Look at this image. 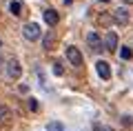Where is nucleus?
I'll use <instances>...</instances> for the list:
<instances>
[{
    "label": "nucleus",
    "instance_id": "6ab92c4d",
    "mask_svg": "<svg viewBox=\"0 0 133 131\" xmlns=\"http://www.w3.org/2000/svg\"><path fill=\"white\" fill-rule=\"evenodd\" d=\"M64 2H66V5H69V2H71V0H64Z\"/></svg>",
    "mask_w": 133,
    "mask_h": 131
},
{
    "label": "nucleus",
    "instance_id": "7ed1b4c3",
    "mask_svg": "<svg viewBox=\"0 0 133 131\" xmlns=\"http://www.w3.org/2000/svg\"><path fill=\"white\" fill-rule=\"evenodd\" d=\"M113 22L115 24H129V9L127 7H120V9H115L113 11Z\"/></svg>",
    "mask_w": 133,
    "mask_h": 131
},
{
    "label": "nucleus",
    "instance_id": "9b49d317",
    "mask_svg": "<svg viewBox=\"0 0 133 131\" xmlns=\"http://www.w3.org/2000/svg\"><path fill=\"white\" fill-rule=\"evenodd\" d=\"M53 45H56V36H53V33H47V36H44V49H53Z\"/></svg>",
    "mask_w": 133,
    "mask_h": 131
},
{
    "label": "nucleus",
    "instance_id": "a211bd4d",
    "mask_svg": "<svg viewBox=\"0 0 133 131\" xmlns=\"http://www.w3.org/2000/svg\"><path fill=\"white\" fill-rule=\"evenodd\" d=\"M124 2H127V5H133V0H124Z\"/></svg>",
    "mask_w": 133,
    "mask_h": 131
},
{
    "label": "nucleus",
    "instance_id": "423d86ee",
    "mask_svg": "<svg viewBox=\"0 0 133 131\" xmlns=\"http://www.w3.org/2000/svg\"><path fill=\"white\" fill-rule=\"evenodd\" d=\"M87 42H89L91 51H100V49H102V40H100V36L95 31H91L89 36H87Z\"/></svg>",
    "mask_w": 133,
    "mask_h": 131
},
{
    "label": "nucleus",
    "instance_id": "39448f33",
    "mask_svg": "<svg viewBox=\"0 0 133 131\" xmlns=\"http://www.w3.org/2000/svg\"><path fill=\"white\" fill-rule=\"evenodd\" d=\"M7 73H9V78L18 80L20 76H22V67H20V62L18 60H9V62H7Z\"/></svg>",
    "mask_w": 133,
    "mask_h": 131
},
{
    "label": "nucleus",
    "instance_id": "f257e3e1",
    "mask_svg": "<svg viewBox=\"0 0 133 131\" xmlns=\"http://www.w3.org/2000/svg\"><path fill=\"white\" fill-rule=\"evenodd\" d=\"M22 36L27 38V40H38L40 38V27L36 22H29V24H24V29H22Z\"/></svg>",
    "mask_w": 133,
    "mask_h": 131
},
{
    "label": "nucleus",
    "instance_id": "20e7f679",
    "mask_svg": "<svg viewBox=\"0 0 133 131\" xmlns=\"http://www.w3.org/2000/svg\"><path fill=\"white\" fill-rule=\"evenodd\" d=\"M95 71H98V76L102 80H109L111 78V67H109L107 60H98V62H95Z\"/></svg>",
    "mask_w": 133,
    "mask_h": 131
},
{
    "label": "nucleus",
    "instance_id": "f03ea898",
    "mask_svg": "<svg viewBox=\"0 0 133 131\" xmlns=\"http://www.w3.org/2000/svg\"><path fill=\"white\" fill-rule=\"evenodd\" d=\"M66 60L73 67H82V53L78 47H66Z\"/></svg>",
    "mask_w": 133,
    "mask_h": 131
},
{
    "label": "nucleus",
    "instance_id": "ddd939ff",
    "mask_svg": "<svg viewBox=\"0 0 133 131\" xmlns=\"http://www.w3.org/2000/svg\"><path fill=\"white\" fill-rule=\"evenodd\" d=\"M120 56H122L124 60H129V58L133 56V51H131V49H129V47H122V49H120Z\"/></svg>",
    "mask_w": 133,
    "mask_h": 131
},
{
    "label": "nucleus",
    "instance_id": "0eeeda50",
    "mask_svg": "<svg viewBox=\"0 0 133 131\" xmlns=\"http://www.w3.org/2000/svg\"><path fill=\"white\" fill-rule=\"evenodd\" d=\"M104 49H107V51H115V49H118V36H115L113 31L107 33V38H104Z\"/></svg>",
    "mask_w": 133,
    "mask_h": 131
},
{
    "label": "nucleus",
    "instance_id": "f8f14e48",
    "mask_svg": "<svg viewBox=\"0 0 133 131\" xmlns=\"http://www.w3.org/2000/svg\"><path fill=\"white\" fill-rule=\"evenodd\" d=\"M27 109L29 111H38V100L36 98H27Z\"/></svg>",
    "mask_w": 133,
    "mask_h": 131
},
{
    "label": "nucleus",
    "instance_id": "1a4fd4ad",
    "mask_svg": "<svg viewBox=\"0 0 133 131\" xmlns=\"http://www.w3.org/2000/svg\"><path fill=\"white\" fill-rule=\"evenodd\" d=\"M9 14L16 16V18H20V16H22V5H20L18 0H11V2H9Z\"/></svg>",
    "mask_w": 133,
    "mask_h": 131
},
{
    "label": "nucleus",
    "instance_id": "aec40b11",
    "mask_svg": "<svg viewBox=\"0 0 133 131\" xmlns=\"http://www.w3.org/2000/svg\"><path fill=\"white\" fill-rule=\"evenodd\" d=\"M100 2H109V0H100Z\"/></svg>",
    "mask_w": 133,
    "mask_h": 131
},
{
    "label": "nucleus",
    "instance_id": "9d476101",
    "mask_svg": "<svg viewBox=\"0 0 133 131\" xmlns=\"http://www.w3.org/2000/svg\"><path fill=\"white\" fill-rule=\"evenodd\" d=\"M9 118H11V111H9V107H0V122L5 124V122H9Z\"/></svg>",
    "mask_w": 133,
    "mask_h": 131
},
{
    "label": "nucleus",
    "instance_id": "6e6552de",
    "mask_svg": "<svg viewBox=\"0 0 133 131\" xmlns=\"http://www.w3.org/2000/svg\"><path fill=\"white\" fill-rule=\"evenodd\" d=\"M42 16H44V22H47L49 27H56L58 20H60V18H58V11H56V9H44Z\"/></svg>",
    "mask_w": 133,
    "mask_h": 131
},
{
    "label": "nucleus",
    "instance_id": "f3484780",
    "mask_svg": "<svg viewBox=\"0 0 133 131\" xmlns=\"http://www.w3.org/2000/svg\"><path fill=\"white\" fill-rule=\"evenodd\" d=\"M2 67H5V60H2V58H0V71H2Z\"/></svg>",
    "mask_w": 133,
    "mask_h": 131
},
{
    "label": "nucleus",
    "instance_id": "4468645a",
    "mask_svg": "<svg viewBox=\"0 0 133 131\" xmlns=\"http://www.w3.org/2000/svg\"><path fill=\"white\" fill-rule=\"evenodd\" d=\"M47 129H49V131H64V129H62V124H60V122H56V120H53V122H49V127H47Z\"/></svg>",
    "mask_w": 133,
    "mask_h": 131
},
{
    "label": "nucleus",
    "instance_id": "dca6fc26",
    "mask_svg": "<svg viewBox=\"0 0 133 131\" xmlns=\"http://www.w3.org/2000/svg\"><path fill=\"white\" fill-rule=\"evenodd\" d=\"M95 131H111L109 127H100V124H95Z\"/></svg>",
    "mask_w": 133,
    "mask_h": 131
},
{
    "label": "nucleus",
    "instance_id": "2eb2a0df",
    "mask_svg": "<svg viewBox=\"0 0 133 131\" xmlns=\"http://www.w3.org/2000/svg\"><path fill=\"white\" fill-rule=\"evenodd\" d=\"M53 73H56V76H62V73H64V69H62V65H60V62H53Z\"/></svg>",
    "mask_w": 133,
    "mask_h": 131
}]
</instances>
